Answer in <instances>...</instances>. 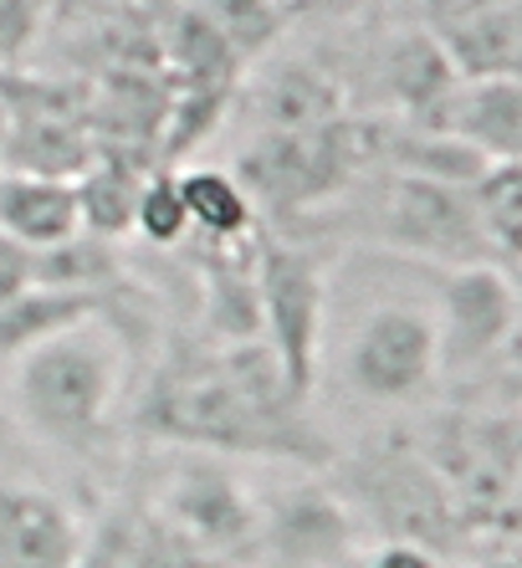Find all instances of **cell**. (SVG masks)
Here are the masks:
<instances>
[{
    "label": "cell",
    "mask_w": 522,
    "mask_h": 568,
    "mask_svg": "<svg viewBox=\"0 0 522 568\" xmlns=\"http://www.w3.org/2000/svg\"><path fill=\"white\" fill-rule=\"evenodd\" d=\"M251 272H257L261 344L277 358V369L292 384V395L313 399L318 374H323V313H328L323 266L302 246L261 241Z\"/></svg>",
    "instance_id": "3957f363"
},
{
    "label": "cell",
    "mask_w": 522,
    "mask_h": 568,
    "mask_svg": "<svg viewBox=\"0 0 522 568\" xmlns=\"http://www.w3.org/2000/svg\"><path fill=\"white\" fill-rule=\"evenodd\" d=\"M251 558L267 568H343L359 558V517L328 481H292L257 503Z\"/></svg>",
    "instance_id": "9c48e42d"
},
{
    "label": "cell",
    "mask_w": 522,
    "mask_h": 568,
    "mask_svg": "<svg viewBox=\"0 0 522 568\" xmlns=\"http://www.w3.org/2000/svg\"><path fill=\"white\" fill-rule=\"evenodd\" d=\"M308 399L292 395L267 344H231L221 354H184L159 364L139 405V430L200 456L323 462L328 446L308 425Z\"/></svg>",
    "instance_id": "6da1fadb"
},
{
    "label": "cell",
    "mask_w": 522,
    "mask_h": 568,
    "mask_svg": "<svg viewBox=\"0 0 522 568\" xmlns=\"http://www.w3.org/2000/svg\"><path fill=\"white\" fill-rule=\"evenodd\" d=\"M92 317H108L103 292H72V287L21 292L16 303L0 307V364H16L21 354L52 344V338L82 328Z\"/></svg>",
    "instance_id": "9a60e30c"
},
{
    "label": "cell",
    "mask_w": 522,
    "mask_h": 568,
    "mask_svg": "<svg viewBox=\"0 0 522 568\" xmlns=\"http://www.w3.org/2000/svg\"><path fill=\"white\" fill-rule=\"evenodd\" d=\"M390 159H394V174H415V180L451 185V190H471L492 170L486 154H476L471 144H461L451 133H435V129H415L405 139H394Z\"/></svg>",
    "instance_id": "d6986e66"
},
{
    "label": "cell",
    "mask_w": 522,
    "mask_h": 568,
    "mask_svg": "<svg viewBox=\"0 0 522 568\" xmlns=\"http://www.w3.org/2000/svg\"><path fill=\"white\" fill-rule=\"evenodd\" d=\"M133 231L144 241H154V246H180V241L190 236V221H184L174 174L144 180V195H139V211H133Z\"/></svg>",
    "instance_id": "44dd1931"
},
{
    "label": "cell",
    "mask_w": 522,
    "mask_h": 568,
    "mask_svg": "<svg viewBox=\"0 0 522 568\" xmlns=\"http://www.w3.org/2000/svg\"><path fill=\"white\" fill-rule=\"evenodd\" d=\"M118 389H123V333L108 317H92L11 364L21 425L72 456H88L108 440Z\"/></svg>",
    "instance_id": "7a4b0ae2"
},
{
    "label": "cell",
    "mask_w": 522,
    "mask_h": 568,
    "mask_svg": "<svg viewBox=\"0 0 522 568\" xmlns=\"http://www.w3.org/2000/svg\"><path fill=\"white\" fill-rule=\"evenodd\" d=\"M31 287H37V252L11 236H0V307L16 303Z\"/></svg>",
    "instance_id": "7402d4cb"
},
{
    "label": "cell",
    "mask_w": 522,
    "mask_h": 568,
    "mask_svg": "<svg viewBox=\"0 0 522 568\" xmlns=\"http://www.w3.org/2000/svg\"><path fill=\"white\" fill-rule=\"evenodd\" d=\"M0 236L21 241L31 252H52L62 241L82 236L72 180L0 170Z\"/></svg>",
    "instance_id": "5bb4252c"
},
{
    "label": "cell",
    "mask_w": 522,
    "mask_h": 568,
    "mask_svg": "<svg viewBox=\"0 0 522 568\" xmlns=\"http://www.w3.org/2000/svg\"><path fill=\"white\" fill-rule=\"evenodd\" d=\"M359 528L384 532V542H415L441 558V548L461 542V517L435 481V471L420 462L415 446H384L369 450L353 476V491H339Z\"/></svg>",
    "instance_id": "277c9868"
},
{
    "label": "cell",
    "mask_w": 522,
    "mask_h": 568,
    "mask_svg": "<svg viewBox=\"0 0 522 568\" xmlns=\"http://www.w3.org/2000/svg\"><path fill=\"white\" fill-rule=\"evenodd\" d=\"M72 195H78L82 236L118 241L133 231V211H139V195H144V174L118 154L92 159L88 170L72 180Z\"/></svg>",
    "instance_id": "e0dca14e"
},
{
    "label": "cell",
    "mask_w": 522,
    "mask_h": 568,
    "mask_svg": "<svg viewBox=\"0 0 522 568\" xmlns=\"http://www.w3.org/2000/svg\"><path fill=\"white\" fill-rule=\"evenodd\" d=\"M78 568H210L180 542L149 507H113L92 532H82Z\"/></svg>",
    "instance_id": "7c38bea8"
},
{
    "label": "cell",
    "mask_w": 522,
    "mask_h": 568,
    "mask_svg": "<svg viewBox=\"0 0 522 568\" xmlns=\"http://www.w3.org/2000/svg\"><path fill=\"white\" fill-rule=\"evenodd\" d=\"M78 513L31 481H0V568H78Z\"/></svg>",
    "instance_id": "30bf717a"
},
{
    "label": "cell",
    "mask_w": 522,
    "mask_h": 568,
    "mask_svg": "<svg viewBox=\"0 0 522 568\" xmlns=\"http://www.w3.org/2000/svg\"><path fill=\"white\" fill-rule=\"evenodd\" d=\"M471 205L482 221V236L492 246L496 266H518V236H522V174L518 164H492V170L471 185Z\"/></svg>",
    "instance_id": "ffe728a7"
},
{
    "label": "cell",
    "mask_w": 522,
    "mask_h": 568,
    "mask_svg": "<svg viewBox=\"0 0 522 568\" xmlns=\"http://www.w3.org/2000/svg\"><path fill=\"white\" fill-rule=\"evenodd\" d=\"M0 133H6V113H0Z\"/></svg>",
    "instance_id": "d4e9b609"
},
{
    "label": "cell",
    "mask_w": 522,
    "mask_h": 568,
    "mask_svg": "<svg viewBox=\"0 0 522 568\" xmlns=\"http://www.w3.org/2000/svg\"><path fill=\"white\" fill-rule=\"evenodd\" d=\"M379 241L431 272L496 262L476 221V205H471V190L431 185L415 174H394L379 200Z\"/></svg>",
    "instance_id": "ba28073f"
},
{
    "label": "cell",
    "mask_w": 522,
    "mask_h": 568,
    "mask_svg": "<svg viewBox=\"0 0 522 568\" xmlns=\"http://www.w3.org/2000/svg\"><path fill=\"white\" fill-rule=\"evenodd\" d=\"M420 129L451 133V139L471 144L476 154H486L492 164H518V149H522V88H518V78L456 82Z\"/></svg>",
    "instance_id": "8fae6325"
},
{
    "label": "cell",
    "mask_w": 522,
    "mask_h": 568,
    "mask_svg": "<svg viewBox=\"0 0 522 568\" xmlns=\"http://www.w3.org/2000/svg\"><path fill=\"white\" fill-rule=\"evenodd\" d=\"M343 119V93L323 67H288L261 88L267 133H313Z\"/></svg>",
    "instance_id": "ac0fdd59"
},
{
    "label": "cell",
    "mask_w": 522,
    "mask_h": 568,
    "mask_svg": "<svg viewBox=\"0 0 522 568\" xmlns=\"http://www.w3.org/2000/svg\"><path fill=\"white\" fill-rule=\"evenodd\" d=\"M441 379L435 307L379 303L343 348V384L369 405H415Z\"/></svg>",
    "instance_id": "8992f818"
},
{
    "label": "cell",
    "mask_w": 522,
    "mask_h": 568,
    "mask_svg": "<svg viewBox=\"0 0 522 568\" xmlns=\"http://www.w3.org/2000/svg\"><path fill=\"white\" fill-rule=\"evenodd\" d=\"M435 344L441 374L492 369L518 344V282L508 266L476 262L435 272Z\"/></svg>",
    "instance_id": "52a82bcc"
},
{
    "label": "cell",
    "mask_w": 522,
    "mask_h": 568,
    "mask_svg": "<svg viewBox=\"0 0 522 568\" xmlns=\"http://www.w3.org/2000/svg\"><path fill=\"white\" fill-rule=\"evenodd\" d=\"M441 568H518L512 554H471L466 564H441Z\"/></svg>",
    "instance_id": "cb8c5ba5"
},
{
    "label": "cell",
    "mask_w": 522,
    "mask_h": 568,
    "mask_svg": "<svg viewBox=\"0 0 522 568\" xmlns=\"http://www.w3.org/2000/svg\"><path fill=\"white\" fill-rule=\"evenodd\" d=\"M174 190H180L184 221L190 231H200V246H247L251 231H257V205L235 174L225 170H190L174 174Z\"/></svg>",
    "instance_id": "2e32d148"
},
{
    "label": "cell",
    "mask_w": 522,
    "mask_h": 568,
    "mask_svg": "<svg viewBox=\"0 0 522 568\" xmlns=\"http://www.w3.org/2000/svg\"><path fill=\"white\" fill-rule=\"evenodd\" d=\"M445 67L456 72V82H502L518 78V6L512 0H492L466 16H451V27L435 37Z\"/></svg>",
    "instance_id": "4fadbf2b"
},
{
    "label": "cell",
    "mask_w": 522,
    "mask_h": 568,
    "mask_svg": "<svg viewBox=\"0 0 522 568\" xmlns=\"http://www.w3.org/2000/svg\"><path fill=\"white\" fill-rule=\"evenodd\" d=\"M149 513L180 542H190L210 568L221 564V558H251L257 497H251L247 481H241L221 456L180 450V462L164 471Z\"/></svg>",
    "instance_id": "5b68a950"
},
{
    "label": "cell",
    "mask_w": 522,
    "mask_h": 568,
    "mask_svg": "<svg viewBox=\"0 0 522 568\" xmlns=\"http://www.w3.org/2000/svg\"><path fill=\"white\" fill-rule=\"evenodd\" d=\"M364 568H441V558L415 548V542H379Z\"/></svg>",
    "instance_id": "603a6c76"
}]
</instances>
